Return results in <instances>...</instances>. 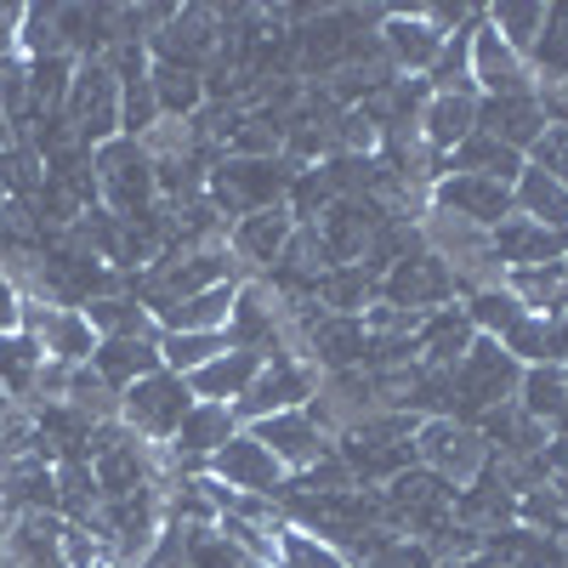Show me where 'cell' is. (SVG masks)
<instances>
[{"label":"cell","instance_id":"cell-33","mask_svg":"<svg viewBox=\"0 0 568 568\" xmlns=\"http://www.w3.org/2000/svg\"><path fill=\"white\" fill-rule=\"evenodd\" d=\"M426 85H433V98H478V85H471V23L444 34V52L426 69Z\"/></svg>","mask_w":568,"mask_h":568},{"label":"cell","instance_id":"cell-36","mask_svg":"<svg viewBox=\"0 0 568 568\" xmlns=\"http://www.w3.org/2000/svg\"><path fill=\"white\" fill-rule=\"evenodd\" d=\"M460 307H466V318H471V324H478V336H495V342L506 336L511 324H524V318H529V307L517 302V296L506 291V284H489V291H471Z\"/></svg>","mask_w":568,"mask_h":568},{"label":"cell","instance_id":"cell-10","mask_svg":"<svg viewBox=\"0 0 568 568\" xmlns=\"http://www.w3.org/2000/svg\"><path fill=\"white\" fill-rule=\"evenodd\" d=\"M23 336H34L45 358H58L69 369L91 364V353H98V329L85 324L80 307H52L34 296H23Z\"/></svg>","mask_w":568,"mask_h":568},{"label":"cell","instance_id":"cell-27","mask_svg":"<svg viewBox=\"0 0 568 568\" xmlns=\"http://www.w3.org/2000/svg\"><path fill=\"white\" fill-rule=\"evenodd\" d=\"M524 154H517V149H506V142H495V136H484V131H471L466 142H460V149L444 160V171H460V176H489V182H517V176H524Z\"/></svg>","mask_w":568,"mask_h":568},{"label":"cell","instance_id":"cell-17","mask_svg":"<svg viewBox=\"0 0 568 568\" xmlns=\"http://www.w3.org/2000/svg\"><path fill=\"white\" fill-rule=\"evenodd\" d=\"M291 233H296L291 211L267 205V211H251V216H240L227 227V251H233V262L245 267V278H267L273 262L284 256V245H291Z\"/></svg>","mask_w":568,"mask_h":568},{"label":"cell","instance_id":"cell-42","mask_svg":"<svg viewBox=\"0 0 568 568\" xmlns=\"http://www.w3.org/2000/svg\"><path fill=\"white\" fill-rule=\"evenodd\" d=\"M529 69L540 80H568V7H551L546 12V29L529 52Z\"/></svg>","mask_w":568,"mask_h":568},{"label":"cell","instance_id":"cell-32","mask_svg":"<svg viewBox=\"0 0 568 568\" xmlns=\"http://www.w3.org/2000/svg\"><path fill=\"white\" fill-rule=\"evenodd\" d=\"M546 12H551V7H540V0H500V7H484V23L511 45L517 58L529 63L535 40H540V29H546Z\"/></svg>","mask_w":568,"mask_h":568},{"label":"cell","instance_id":"cell-1","mask_svg":"<svg viewBox=\"0 0 568 568\" xmlns=\"http://www.w3.org/2000/svg\"><path fill=\"white\" fill-rule=\"evenodd\" d=\"M302 165L291 160H216L211 165V182H205V200L227 216V222H240L251 211H267V205H284V194H291V176Z\"/></svg>","mask_w":568,"mask_h":568},{"label":"cell","instance_id":"cell-19","mask_svg":"<svg viewBox=\"0 0 568 568\" xmlns=\"http://www.w3.org/2000/svg\"><path fill=\"white\" fill-rule=\"evenodd\" d=\"M233 433H240V420H233V409L227 404H194V409H187V420L176 426V438L165 444L171 449V460L187 471V478H200V471H205V460L233 438Z\"/></svg>","mask_w":568,"mask_h":568},{"label":"cell","instance_id":"cell-6","mask_svg":"<svg viewBox=\"0 0 568 568\" xmlns=\"http://www.w3.org/2000/svg\"><path fill=\"white\" fill-rule=\"evenodd\" d=\"M194 387L182 382V375L171 369H154V375H142L136 387L120 393V420L131 426V433L142 444H171L176 438V426L187 420V409H194Z\"/></svg>","mask_w":568,"mask_h":568},{"label":"cell","instance_id":"cell-15","mask_svg":"<svg viewBox=\"0 0 568 568\" xmlns=\"http://www.w3.org/2000/svg\"><path fill=\"white\" fill-rule=\"evenodd\" d=\"M245 433H251L256 444H267V455H273L284 471H291V478H296V471H307V466H318L329 449H336V444H329V438L318 433V420H313L307 409H284V415H267V420L245 426Z\"/></svg>","mask_w":568,"mask_h":568},{"label":"cell","instance_id":"cell-55","mask_svg":"<svg viewBox=\"0 0 568 568\" xmlns=\"http://www.w3.org/2000/svg\"><path fill=\"white\" fill-rule=\"evenodd\" d=\"M562 313H568V256H562Z\"/></svg>","mask_w":568,"mask_h":568},{"label":"cell","instance_id":"cell-26","mask_svg":"<svg viewBox=\"0 0 568 568\" xmlns=\"http://www.w3.org/2000/svg\"><path fill=\"white\" fill-rule=\"evenodd\" d=\"M233 296H240V284H216V291H200V296H187V302H142V307L154 313L160 329L182 336V329H227Z\"/></svg>","mask_w":568,"mask_h":568},{"label":"cell","instance_id":"cell-7","mask_svg":"<svg viewBox=\"0 0 568 568\" xmlns=\"http://www.w3.org/2000/svg\"><path fill=\"white\" fill-rule=\"evenodd\" d=\"M318 393V369H307L296 353H278L262 364V375L251 382V393L233 404V420L240 426H256L267 415H284V409H307V398Z\"/></svg>","mask_w":568,"mask_h":568},{"label":"cell","instance_id":"cell-46","mask_svg":"<svg viewBox=\"0 0 568 568\" xmlns=\"http://www.w3.org/2000/svg\"><path fill=\"white\" fill-rule=\"evenodd\" d=\"M500 347L524 364V369H535V364H546V318L540 313H529L524 324H511L506 336H500Z\"/></svg>","mask_w":568,"mask_h":568},{"label":"cell","instance_id":"cell-44","mask_svg":"<svg viewBox=\"0 0 568 568\" xmlns=\"http://www.w3.org/2000/svg\"><path fill=\"white\" fill-rule=\"evenodd\" d=\"M58 12L52 7H23V23H18V58L34 63V58H58Z\"/></svg>","mask_w":568,"mask_h":568},{"label":"cell","instance_id":"cell-37","mask_svg":"<svg viewBox=\"0 0 568 568\" xmlns=\"http://www.w3.org/2000/svg\"><path fill=\"white\" fill-rule=\"evenodd\" d=\"M63 404L80 415V420H91V426H103V420H120V393L103 382L91 364H80L74 375H69V393H63Z\"/></svg>","mask_w":568,"mask_h":568},{"label":"cell","instance_id":"cell-2","mask_svg":"<svg viewBox=\"0 0 568 568\" xmlns=\"http://www.w3.org/2000/svg\"><path fill=\"white\" fill-rule=\"evenodd\" d=\"M517 382H524V364H517L495 336H478L471 342V353L455 364V420L466 426H478V415L500 409L517 398Z\"/></svg>","mask_w":568,"mask_h":568},{"label":"cell","instance_id":"cell-4","mask_svg":"<svg viewBox=\"0 0 568 568\" xmlns=\"http://www.w3.org/2000/svg\"><path fill=\"white\" fill-rule=\"evenodd\" d=\"M63 120H69V131H74L80 149H103V142L120 136V80H114L109 58H85V63H74Z\"/></svg>","mask_w":568,"mask_h":568},{"label":"cell","instance_id":"cell-47","mask_svg":"<svg viewBox=\"0 0 568 568\" xmlns=\"http://www.w3.org/2000/svg\"><path fill=\"white\" fill-rule=\"evenodd\" d=\"M524 160H529L535 171H546V176H557V182L568 187V131H562V125H546Z\"/></svg>","mask_w":568,"mask_h":568},{"label":"cell","instance_id":"cell-40","mask_svg":"<svg viewBox=\"0 0 568 568\" xmlns=\"http://www.w3.org/2000/svg\"><path fill=\"white\" fill-rule=\"evenodd\" d=\"M216 500H211V478L200 471V478H182L171 495H165V524L176 529H216Z\"/></svg>","mask_w":568,"mask_h":568},{"label":"cell","instance_id":"cell-3","mask_svg":"<svg viewBox=\"0 0 568 568\" xmlns=\"http://www.w3.org/2000/svg\"><path fill=\"white\" fill-rule=\"evenodd\" d=\"M91 171H98V200L109 216L131 222V216H149L160 205V187H154V160L142 154V142L114 136L103 149H91Z\"/></svg>","mask_w":568,"mask_h":568},{"label":"cell","instance_id":"cell-30","mask_svg":"<svg viewBox=\"0 0 568 568\" xmlns=\"http://www.w3.org/2000/svg\"><path fill=\"white\" fill-rule=\"evenodd\" d=\"M160 120H194L205 109V74L200 69H176V63H154L149 69Z\"/></svg>","mask_w":568,"mask_h":568},{"label":"cell","instance_id":"cell-50","mask_svg":"<svg viewBox=\"0 0 568 568\" xmlns=\"http://www.w3.org/2000/svg\"><path fill=\"white\" fill-rule=\"evenodd\" d=\"M546 364H562L568 369V313L546 318Z\"/></svg>","mask_w":568,"mask_h":568},{"label":"cell","instance_id":"cell-29","mask_svg":"<svg viewBox=\"0 0 568 568\" xmlns=\"http://www.w3.org/2000/svg\"><path fill=\"white\" fill-rule=\"evenodd\" d=\"M85 313V324L98 329V342H114V336H160V324H154V313L142 307V296H131V291H114V296H98V302H85L80 307Z\"/></svg>","mask_w":568,"mask_h":568},{"label":"cell","instance_id":"cell-25","mask_svg":"<svg viewBox=\"0 0 568 568\" xmlns=\"http://www.w3.org/2000/svg\"><path fill=\"white\" fill-rule=\"evenodd\" d=\"M91 369H98L114 393H125V387L142 382V375L165 369V364H160V336H154V342H149V336H114V342H98V353H91Z\"/></svg>","mask_w":568,"mask_h":568},{"label":"cell","instance_id":"cell-12","mask_svg":"<svg viewBox=\"0 0 568 568\" xmlns=\"http://www.w3.org/2000/svg\"><path fill=\"white\" fill-rule=\"evenodd\" d=\"M387 222H393V211L375 200V194H364V200H336V205L318 216V240H324L329 267H358L369 233L387 227Z\"/></svg>","mask_w":568,"mask_h":568},{"label":"cell","instance_id":"cell-24","mask_svg":"<svg viewBox=\"0 0 568 568\" xmlns=\"http://www.w3.org/2000/svg\"><path fill=\"white\" fill-rule=\"evenodd\" d=\"M471 131H478V98H426L420 125H415L426 154H438V160H449Z\"/></svg>","mask_w":568,"mask_h":568},{"label":"cell","instance_id":"cell-41","mask_svg":"<svg viewBox=\"0 0 568 568\" xmlns=\"http://www.w3.org/2000/svg\"><path fill=\"white\" fill-rule=\"evenodd\" d=\"M336 205V187L324 182V171L318 165H302L296 176H291V194H284V211H291V222L296 227H318V216Z\"/></svg>","mask_w":568,"mask_h":568},{"label":"cell","instance_id":"cell-14","mask_svg":"<svg viewBox=\"0 0 568 568\" xmlns=\"http://www.w3.org/2000/svg\"><path fill=\"white\" fill-rule=\"evenodd\" d=\"M471 85H478V98H529L535 91V69L484 18L471 23Z\"/></svg>","mask_w":568,"mask_h":568},{"label":"cell","instance_id":"cell-28","mask_svg":"<svg viewBox=\"0 0 568 568\" xmlns=\"http://www.w3.org/2000/svg\"><path fill=\"white\" fill-rule=\"evenodd\" d=\"M511 205H517V216H529L551 233H568V187L535 165H524V176L511 182Z\"/></svg>","mask_w":568,"mask_h":568},{"label":"cell","instance_id":"cell-45","mask_svg":"<svg viewBox=\"0 0 568 568\" xmlns=\"http://www.w3.org/2000/svg\"><path fill=\"white\" fill-rule=\"evenodd\" d=\"M182 562L187 568H245V557L222 540V529H182Z\"/></svg>","mask_w":568,"mask_h":568},{"label":"cell","instance_id":"cell-21","mask_svg":"<svg viewBox=\"0 0 568 568\" xmlns=\"http://www.w3.org/2000/svg\"><path fill=\"white\" fill-rule=\"evenodd\" d=\"M471 342H478V324L466 318V307H460V302H455V307H438V313H426L420 329H415V364H426V369H455V364L471 353Z\"/></svg>","mask_w":568,"mask_h":568},{"label":"cell","instance_id":"cell-31","mask_svg":"<svg viewBox=\"0 0 568 568\" xmlns=\"http://www.w3.org/2000/svg\"><path fill=\"white\" fill-rule=\"evenodd\" d=\"M517 409L551 433V420L568 409V369H562V364H535V369H524V382H517Z\"/></svg>","mask_w":568,"mask_h":568},{"label":"cell","instance_id":"cell-58","mask_svg":"<svg viewBox=\"0 0 568 568\" xmlns=\"http://www.w3.org/2000/svg\"><path fill=\"white\" fill-rule=\"evenodd\" d=\"M245 568H273V562H245Z\"/></svg>","mask_w":568,"mask_h":568},{"label":"cell","instance_id":"cell-16","mask_svg":"<svg viewBox=\"0 0 568 568\" xmlns=\"http://www.w3.org/2000/svg\"><path fill=\"white\" fill-rule=\"evenodd\" d=\"M375 45H382V58L393 63V74H409V80H426V69L438 63L444 52V34L420 18V7H387V23L382 34H375Z\"/></svg>","mask_w":568,"mask_h":568},{"label":"cell","instance_id":"cell-43","mask_svg":"<svg viewBox=\"0 0 568 568\" xmlns=\"http://www.w3.org/2000/svg\"><path fill=\"white\" fill-rule=\"evenodd\" d=\"M273 568H347V562H342L336 546H324L318 535L284 524V529H278V562H273Z\"/></svg>","mask_w":568,"mask_h":568},{"label":"cell","instance_id":"cell-9","mask_svg":"<svg viewBox=\"0 0 568 568\" xmlns=\"http://www.w3.org/2000/svg\"><path fill=\"white\" fill-rule=\"evenodd\" d=\"M227 347L240 353H256V358H278L291 353L284 347V313H278V296L267 291L262 278H245L240 296H233V313H227Z\"/></svg>","mask_w":568,"mask_h":568},{"label":"cell","instance_id":"cell-20","mask_svg":"<svg viewBox=\"0 0 568 568\" xmlns=\"http://www.w3.org/2000/svg\"><path fill=\"white\" fill-rule=\"evenodd\" d=\"M489 251H495V262L511 273V267H546V262H562L568 256V233H551V227H540V222H529V216H506L495 233H489Z\"/></svg>","mask_w":568,"mask_h":568},{"label":"cell","instance_id":"cell-52","mask_svg":"<svg viewBox=\"0 0 568 568\" xmlns=\"http://www.w3.org/2000/svg\"><path fill=\"white\" fill-rule=\"evenodd\" d=\"M551 495H557V500L568 506V466H562V471H557V478H551Z\"/></svg>","mask_w":568,"mask_h":568},{"label":"cell","instance_id":"cell-38","mask_svg":"<svg viewBox=\"0 0 568 568\" xmlns=\"http://www.w3.org/2000/svg\"><path fill=\"white\" fill-rule=\"evenodd\" d=\"M29 69V98H34V120H45V114H63V103H69V80H74V58H34V63H23Z\"/></svg>","mask_w":568,"mask_h":568},{"label":"cell","instance_id":"cell-53","mask_svg":"<svg viewBox=\"0 0 568 568\" xmlns=\"http://www.w3.org/2000/svg\"><path fill=\"white\" fill-rule=\"evenodd\" d=\"M0 568H18L12 562V546H7V524H0Z\"/></svg>","mask_w":568,"mask_h":568},{"label":"cell","instance_id":"cell-48","mask_svg":"<svg viewBox=\"0 0 568 568\" xmlns=\"http://www.w3.org/2000/svg\"><path fill=\"white\" fill-rule=\"evenodd\" d=\"M58 551H63V562H69V568H103V562H109L103 540L91 535L85 524H63V540H58Z\"/></svg>","mask_w":568,"mask_h":568},{"label":"cell","instance_id":"cell-22","mask_svg":"<svg viewBox=\"0 0 568 568\" xmlns=\"http://www.w3.org/2000/svg\"><path fill=\"white\" fill-rule=\"evenodd\" d=\"M478 131L506 142V149H517V154H529L535 136L546 131V114L535 103V91L529 98H478Z\"/></svg>","mask_w":568,"mask_h":568},{"label":"cell","instance_id":"cell-5","mask_svg":"<svg viewBox=\"0 0 568 568\" xmlns=\"http://www.w3.org/2000/svg\"><path fill=\"white\" fill-rule=\"evenodd\" d=\"M489 460H495V455H489V444H484L478 426H466V420H455V415H426V420H420V433H415V466H426L433 478L466 489Z\"/></svg>","mask_w":568,"mask_h":568},{"label":"cell","instance_id":"cell-39","mask_svg":"<svg viewBox=\"0 0 568 568\" xmlns=\"http://www.w3.org/2000/svg\"><path fill=\"white\" fill-rule=\"evenodd\" d=\"M40 182H45V160L29 142H7V149H0V200L29 205L40 194Z\"/></svg>","mask_w":568,"mask_h":568},{"label":"cell","instance_id":"cell-13","mask_svg":"<svg viewBox=\"0 0 568 568\" xmlns=\"http://www.w3.org/2000/svg\"><path fill=\"white\" fill-rule=\"evenodd\" d=\"M433 211H449V216H460V222H471V227L495 233V227H500L517 205H511V187H506V182L444 171V176L433 182Z\"/></svg>","mask_w":568,"mask_h":568},{"label":"cell","instance_id":"cell-35","mask_svg":"<svg viewBox=\"0 0 568 568\" xmlns=\"http://www.w3.org/2000/svg\"><path fill=\"white\" fill-rule=\"evenodd\" d=\"M375 291H382V284H375L364 267H329V273L318 278V307H324V313L358 318V313L375 302Z\"/></svg>","mask_w":568,"mask_h":568},{"label":"cell","instance_id":"cell-8","mask_svg":"<svg viewBox=\"0 0 568 568\" xmlns=\"http://www.w3.org/2000/svg\"><path fill=\"white\" fill-rule=\"evenodd\" d=\"M375 302L404 307V313H438V307H455V302H460V284H455L449 262H438L433 251H420V256L398 262V267L382 278Z\"/></svg>","mask_w":568,"mask_h":568},{"label":"cell","instance_id":"cell-49","mask_svg":"<svg viewBox=\"0 0 568 568\" xmlns=\"http://www.w3.org/2000/svg\"><path fill=\"white\" fill-rule=\"evenodd\" d=\"M23 329V291L12 278H0V336H18Z\"/></svg>","mask_w":568,"mask_h":568},{"label":"cell","instance_id":"cell-51","mask_svg":"<svg viewBox=\"0 0 568 568\" xmlns=\"http://www.w3.org/2000/svg\"><path fill=\"white\" fill-rule=\"evenodd\" d=\"M466 568H511V562H500V557H489V551H478V557H466Z\"/></svg>","mask_w":568,"mask_h":568},{"label":"cell","instance_id":"cell-54","mask_svg":"<svg viewBox=\"0 0 568 568\" xmlns=\"http://www.w3.org/2000/svg\"><path fill=\"white\" fill-rule=\"evenodd\" d=\"M7 142H12V125H7V114H0V149H7Z\"/></svg>","mask_w":568,"mask_h":568},{"label":"cell","instance_id":"cell-11","mask_svg":"<svg viewBox=\"0 0 568 568\" xmlns=\"http://www.w3.org/2000/svg\"><path fill=\"white\" fill-rule=\"evenodd\" d=\"M205 471L222 484V489H240V495H267V500H278V489H284V478H291V471H284L273 455H267V444H256L245 426L240 433H233L211 460H205Z\"/></svg>","mask_w":568,"mask_h":568},{"label":"cell","instance_id":"cell-56","mask_svg":"<svg viewBox=\"0 0 568 568\" xmlns=\"http://www.w3.org/2000/svg\"><path fill=\"white\" fill-rule=\"evenodd\" d=\"M438 568H466V562H460V557H444V562H438Z\"/></svg>","mask_w":568,"mask_h":568},{"label":"cell","instance_id":"cell-57","mask_svg":"<svg viewBox=\"0 0 568 568\" xmlns=\"http://www.w3.org/2000/svg\"><path fill=\"white\" fill-rule=\"evenodd\" d=\"M7 240H12V233H7V222H0V245H7Z\"/></svg>","mask_w":568,"mask_h":568},{"label":"cell","instance_id":"cell-34","mask_svg":"<svg viewBox=\"0 0 568 568\" xmlns=\"http://www.w3.org/2000/svg\"><path fill=\"white\" fill-rule=\"evenodd\" d=\"M227 353V336L222 329H182V336H171V329H160V364L171 369V375H194V369H205L211 358H222Z\"/></svg>","mask_w":568,"mask_h":568},{"label":"cell","instance_id":"cell-23","mask_svg":"<svg viewBox=\"0 0 568 568\" xmlns=\"http://www.w3.org/2000/svg\"><path fill=\"white\" fill-rule=\"evenodd\" d=\"M262 364H267V358L227 347L222 358H211L205 369L187 375V387H194V398H200V404H227V409H233V404H240V398L251 393V382L262 375Z\"/></svg>","mask_w":568,"mask_h":568},{"label":"cell","instance_id":"cell-18","mask_svg":"<svg viewBox=\"0 0 568 568\" xmlns=\"http://www.w3.org/2000/svg\"><path fill=\"white\" fill-rule=\"evenodd\" d=\"M364 347H369V329L364 318H347V313H324L307 336H302V364L318 369V375H336V369H364Z\"/></svg>","mask_w":568,"mask_h":568}]
</instances>
